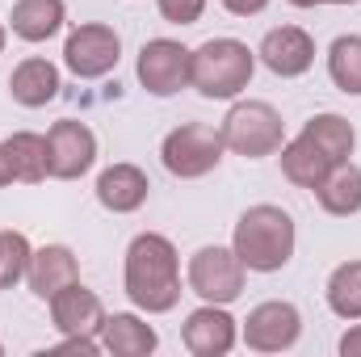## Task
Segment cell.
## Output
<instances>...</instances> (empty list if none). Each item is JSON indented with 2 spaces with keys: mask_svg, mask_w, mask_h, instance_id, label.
<instances>
[{
  "mask_svg": "<svg viewBox=\"0 0 361 357\" xmlns=\"http://www.w3.org/2000/svg\"><path fill=\"white\" fill-rule=\"evenodd\" d=\"M92 164H97V135L85 122L63 118L47 131V177L76 181L85 177Z\"/></svg>",
  "mask_w": 361,
  "mask_h": 357,
  "instance_id": "9c48e42d",
  "label": "cell"
},
{
  "mask_svg": "<svg viewBox=\"0 0 361 357\" xmlns=\"http://www.w3.org/2000/svg\"><path fill=\"white\" fill-rule=\"evenodd\" d=\"M223 143L227 152L244 156V160H265L273 152H281V114L273 109L269 101H240L227 109L223 118Z\"/></svg>",
  "mask_w": 361,
  "mask_h": 357,
  "instance_id": "277c9868",
  "label": "cell"
},
{
  "mask_svg": "<svg viewBox=\"0 0 361 357\" xmlns=\"http://www.w3.org/2000/svg\"><path fill=\"white\" fill-rule=\"evenodd\" d=\"M0 357H4V345H0Z\"/></svg>",
  "mask_w": 361,
  "mask_h": 357,
  "instance_id": "d6a6232c",
  "label": "cell"
},
{
  "mask_svg": "<svg viewBox=\"0 0 361 357\" xmlns=\"http://www.w3.org/2000/svg\"><path fill=\"white\" fill-rule=\"evenodd\" d=\"M4 152H8V164H13V177L25 181V185H38L47 181V139L34 135V131H17L4 139Z\"/></svg>",
  "mask_w": 361,
  "mask_h": 357,
  "instance_id": "7402d4cb",
  "label": "cell"
},
{
  "mask_svg": "<svg viewBox=\"0 0 361 357\" xmlns=\"http://www.w3.org/2000/svg\"><path fill=\"white\" fill-rule=\"evenodd\" d=\"M328 4H361V0H328Z\"/></svg>",
  "mask_w": 361,
  "mask_h": 357,
  "instance_id": "4dcf8cb0",
  "label": "cell"
},
{
  "mask_svg": "<svg viewBox=\"0 0 361 357\" xmlns=\"http://www.w3.org/2000/svg\"><path fill=\"white\" fill-rule=\"evenodd\" d=\"M30 290L38 294V298H55L63 286H72V282H80V265H76V253L72 248H63V244H47V248H34V257H30Z\"/></svg>",
  "mask_w": 361,
  "mask_h": 357,
  "instance_id": "9a60e30c",
  "label": "cell"
},
{
  "mask_svg": "<svg viewBox=\"0 0 361 357\" xmlns=\"http://www.w3.org/2000/svg\"><path fill=\"white\" fill-rule=\"evenodd\" d=\"M294 219L281 210V206H248L235 223V236H231V248L235 257L244 261V269L252 273H277V269L290 265L294 257Z\"/></svg>",
  "mask_w": 361,
  "mask_h": 357,
  "instance_id": "7a4b0ae2",
  "label": "cell"
},
{
  "mask_svg": "<svg viewBox=\"0 0 361 357\" xmlns=\"http://www.w3.org/2000/svg\"><path fill=\"white\" fill-rule=\"evenodd\" d=\"M328 169H332V160L307 135H298L294 143H281V173H286V181H294L298 189H315L319 181L328 177Z\"/></svg>",
  "mask_w": 361,
  "mask_h": 357,
  "instance_id": "44dd1931",
  "label": "cell"
},
{
  "mask_svg": "<svg viewBox=\"0 0 361 357\" xmlns=\"http://www.w3.org/2000/svg\"><path fill=\"white\" fill-rule=\"evenodd\" d=\"M4 38H8V34H4V25H0V51H4Z\"/></svg>",
  "mask_w": 361,
  "mask_h": 357,
  "instance_id": "1f68e13d",
  "label": "cell"
},
{
  "mask_svg": "<svg viewBox=\"0 0 361 357\" xmlns=\"http://www.w3.org/2000/svg\"><path fill=\"white\" fill-rule=\"evenodd\" d=\"M13 164H8V152H4V143H0V185H13Z\"/></svg>",
  "mask_w": 361,
  "mask_h": 357,
  "instance_id": "f1b7e54d",
  "label": "cell"
},
{
  "mask_svg": "<svg viewBox=\"0 0 361 357\" xmlns=\"http://www.w3.org/2000/svg\"><path fill=\"white\" fill-rule=\"evenodd\" d=\"M126 298L147 311V315H164L180 303V257L169 236L160 231H143L130 240L126 248Z\"/></svg>",
  "mask_w": 361,
  "mask_h": 357,
  "instance_id": "6da1fadb",
  "label": "cell"
},
{
  "mask_svg": "<svg viewBox=\"0 0 361 357\" xmlns=\"http://www.w3.org/2000/svg\"><path fill=\"white\" fill-rule=\"evenodd\" d=\"M328 76L349 97H361V34H341L328 47Z\"/></svg>",
  "mask_w": 361,
  "mask_h": 357,
  "instance_id": "603a6c76",
  "label": "cell"
},
{
  "mask_svg": "<svg viewBox=\"0 0 361 357\" xmlns=\"http://www.w3.org/2000/svg\"><path fill=\"white\" fill-rule=\"evenodd\" d=\"M156 4H160V17L173 25H193L206 8V0H156Z\"/></svg>",
  "mask_w": 361,
  "mask_h": 357,
  "instance_id": "484cf974",
  "label": "cell"
},
{
  "mask_svg": "<svg viewBox=\"0 0 361 357\" xmlns=\"http://www.w3.org/2000/svg\"><path fill=\"white\" fill-rule=\"evenodd\" d=\"M302 135H307L332 164H345V160L353 156V147H357V131H353V122L341 118V114H315V118L302 126Z\"/></svg>",
  "mask_w": 361,
  "mask_h": 357,
  "instance_id": "ffe728a7",
  "label": "cell"
},
{
  "mask_svg": "<svg viewBox=\"0 0 361 357\" xmlns=\"http://www.w3.org/2000/svg\"><path fill=\"white\" fill-rule=\"evenodd\" d=\"M189 290L202 298V303H235L244 294V261L235 257V248H219V244H206L193 253L189 261Z\"/></svg>",
  "mask_w": 361,
  "mask_h": 357,
  "instance_id": "8992f818",
  "label": "cell"
},
{
  "mask_svg": "<svg viewBox=\"0 0 361 357\" xmlns=\"http://www.w3.org/2000/svg\"><path fill=\"white\" fill-rule=\"evenodd\" d=\"M156 345H160L156 328L143 324L130 311H114L101 324V349L114 357H147V353H156Z\"/></svg>",
  "mask_w": 361,
  "mask_h": 357,
  "instance_id": "2e32d148",
  "label": "cell"
},
{
  "mask_svg": "<svg viewBox=\"0 0 361 357\" xmlns=\"http://www.w3.org/2000/svg\"><path fill=\"white\" fill-rule=\"evenodd\" d=\"M328 307L341 320H361V261H345L328 277Z\"/></svg>",
  "mask_w": 361,
  "mask_h": 357,
  "instance_id": "cb8c5ba5",
  "label": "cell"
},
{
  "mask_svg": "<svg viewBox=\"0 0 361 357\" xmlns=\"http://www.w3.org/2000/svg\"><path fill=\"white\" fill-rule=\"evenodd\" d=\"M252 72H257V55L240 38H210L193 51L189 85L210 101H227V97L248 89Z\"/></svg>",
  "mask_w": 361,
  "mask_h": 357,
  "instance_id": "3957f363",
  "label": "cell"
},
{
  "mask_svg": "<svg viewBox=\"0 0 361 357\" xmlns=\"http://www.w3.org/2000/svg\"><path fill=\"white\" fill-rule=\"evenodd\" d=\"M118 59H122V38H118L114 25H101V21L76 25V30L68 34V42H63V63H68V72L80 76V80H101V76H109V72L118 68Z\"/></svg>",
  "mask_w": 361,
  "mask_h": 357,
  "instance_id": "52a82bcc",
  "label": "cell"
},
{
  "mask_svg": "<svg viewBox=\"0 0 361 357\" xmlns=\"http://www.w3.org/2000/svg\"><path fill=\"white\" fill-rule=\"evenodd\" d=\"M185 349L193 357H223L235 349V320L227 315V307H219V303H206V307H197L189 320H185Z\"/></svg>",
  "mask_w": 361,
  "mask_h": 357,
  "instance_id": "7c38bea8",
  "label": "cell"
},
{
  "mask_svg": "<svg viewBox=\"0 0 361 357\" xmlns=\"http://www.w3.org/2000/svg\"><path fill=\"white\" fill-rule=\"evenodd\" d=\"M227 143H223V131L206 126V122H180L177 131H169L160 156H164V169L180 181H197L206 173L219 169Z\"/></svg>",
  "mask_w": 361,
  "mask_h": 357,
  "instance_id": "5b68a950",
  "label": "cell"
},
{
  "mask_svg": "<svg viewBox=\"0 0 361 357\" xmlns=\"http://www.w3.org/2000/svg\"><path fill=\"white\" fill-rule=\"evenodd\" d=\"M315 198H319V206L328 210V214H336V219H349V214H357L361 210V169L357 164H332L328 169V177L315 185Z\"/></svg>",
  "mask_w": 361,
  "mask_h": 357,
  "instance_id": "d6986e66",
  "label": "cell"
},
{
  "mask_svg": "<svg viewBox=\"0 0 361 357\" xmlns=\"http://www.w3.org/2000/svg\"><path fill=\"white\" fill-rule=\"evenodd\" d=\"M59 89H63V85H59V68H55L51 59H25V63H17L13 76H8L13 101L25 105V109H38V105H47V101H55Z\"/></svg>",
  "mask_w": 361,
  "mask_h": 357,
  "instance_id": "e0dca14e",
  "label": "cell"
},
{
  "mask_svg": "<svg viewBox=\"0 0 361 357\" xmlns=\"http://www.w3.org/2000/svg\"><path fill=\"white\" fill-rule=\"evenodd\" d=\"M294 8H315V4H328V0H290Z\"/></svg>",
  "mask_w": 361,
  "mask_h": 357,
  "instance_id": "f546056e",
  "label": "cell"
},
{
  "mask_svg": "<svg viewBox=\"0 0 361 357\" xmlns=\"http://www.w3.org/2000/svg\"><path fill=\"white\" fill-rule=\"evenodd\" d=\"M189 68H193V51H185L173 38H152L139 51V85L152 97H173L189 89Z\"/></svg>",
  "mask_w": 361,
  "mask_h": 357,
  "instance_id": "ba28073f",
  "label": "cell"
},
{
  "mask_svg": "<svg viewBox=\"0 0 361 357\" xmlns=\"http://www.w3.org/2000/svg\"><path fill=\"white\" fill-rule=\"evenodd\" d=\"M63 17H68L63 0H17L8 21L21 42H47L63 30Z\"/></svg>",
  "mask_w": 361,
  "mask_h": 357,
  "instance_id": "ac0fdd59",
  "label": "cell"
},
{
  "mask_svg": "<svg viewBox=\"0 0 361 357\" xmlns=\"http://www.w3.org/2000/svg\"><path fill=\"white\" fill-rule=\"evenodd\" d=\"M152 193V181L139 164H114L97 177V202L114 214H135Z\"/></svg>",
  "mask_w": 361,
  "mask_h": 357,
  "instance_id": "5bb4252c",
  "label": "cell"
},
{
  "mask_svg": "<svg viewBox=\"0 0 361 357\" xmlns=\"http://www.w3.org/2000/svg\"><path fill=\"white\" fill-rule=\"evenodd\" d=\"M298 332H302V315H298L294 303H281V298L252 307L248 320H244V345L257 349V353H281V349H294Z\"/></svg>",
  "mask_w": 361,
  "mask_h": 357,
  "instance_id": "30bf717a",
  "label": "cell"
},
{
  "mask_svg": "<svg viewBox=\"0 0 361 357\" xmlns=\"http://www.w3.org/2000/svg\"><path fill=\"white\" fill-rule=\"evenodd\" d=\"M223 8L235 13V17H257V13L269 8V0H223Z\"/></svg>",
  "mask_w": 361,
  "mask_h": 357,
  "instance_id": "4316f807",
  "label": "cell"
},
{
  "mask_svg": "<svg viewBox=\"0 0 361 357\" xmlns=\"http://www.w3.org/2000/svg\"><path fill=\"white\" fill-rule=\"evenodd\" d=\"M261 63L269 68L273 76H281V80H294V76H302V72H311V63H315V42H311V34L307 30H298V25H277L269 30L265 38H261Z\"/></svg>",
  "mask_w": 361,
  "mask_h": 357,
  "instance_id": "8fae6325",
  "label": "cell"
},
{
  "mask_svg": "<svg viewBox=\"0 0 361 357\" xmlns=\"http://www.w3.org/2000/svg\"><path fill=\"white\" fill-rule=\"evenodd\" d=\"M51 320H55V328L63 337H101L105 307H101V298L92 294L89 286L72 282V286H63L51 298Z\"/></svg>",
  "mask_w": 361,
  "mask_h": 357,
  "instance_id": "4fadbf2b",
  "label": "cell"
},
{
  "mask_svg": "<svg viewBox=\"0 0 361 357\" xmlns=\"http://www.w3.org/2000/svg\"><path fill=\"white\" fill-rule=\"evenodd\" d=\"M341 357H361V324L341 337Z\"/></svg>",
  "mask_w": 361,
  "mask_h": 357,
  "instance_id": "83f0119b",
  "label": "cell"
},
{
  "mask_svg": "<svg viewBox=\"0 0 361 357\" xmlns=\"http://www.w3.org/2000/svg\"><path fill=\"white\" fill-rule=\"evenodd\" d=\"M30 240L21 231H0V286H17L30 273Z\"/></svg>",
  "mask_w": 361,
  "mask_h": 357,
  "instance_id": "d4e9b609",
  "label": "cell"
}]
</instances>
